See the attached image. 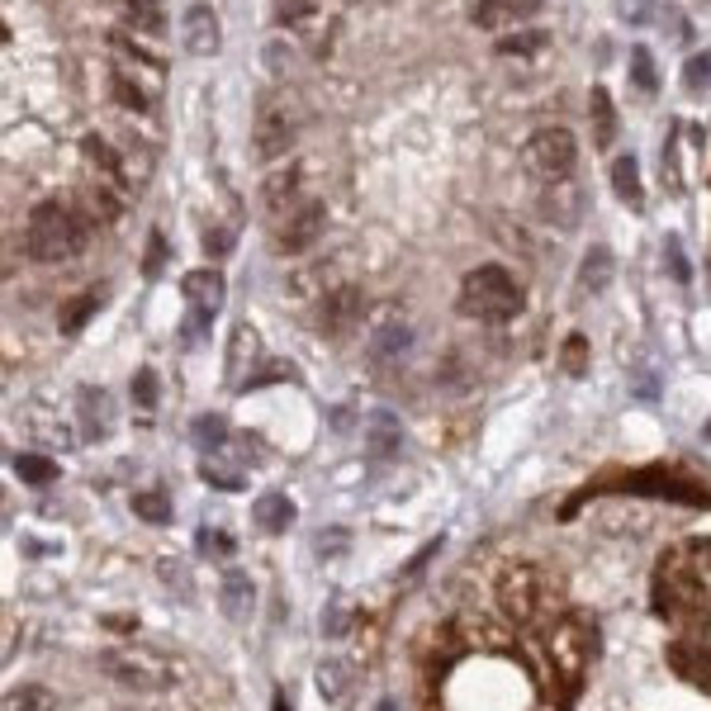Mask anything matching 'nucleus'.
<instances>
[{"label":"nucleus","instance_id":"nucleus-1","mask_svg":"<svg viewBox=\"0 0 711 711\" xmlns=\"http://www.w3.org/2000/svg\"><path fill=\"white\" fill-rule=\"evenodd\" d=\"M95 214L91 209H72V204H38L29 223H24V252L43 261V266H62V261H76L91 242Z\"/></svg>","mask_w":711,"mask_h":711},{"label":"nucleus","instance_id":"nucleus-2","mask_svg":"<svg viewBox=\"0 0 711 711\" xmlns=\"http://www.w3.org/2000/svg\"><path fill=\"white\" fill-rule=\"evenodd\" d=\"M522 304H527L522 285L503 266H479L460 285V313L474 318V323H508V318L522 313Z\"/></svg>","mask_w":711,"mask_h":711},{"label":"nucleus","instance_id":"nucleus-3","mask_svg":"<svg viewBox=\"0 0 711 711\" xmlns=\"http://www.w3.org/2000/svg\"><path fill=\"white\" fill-rule=\"evenodd\" d=\"M522 162H527V171L541 176V181H565V176H574V166H579V143H574V133L560 124L536 128L527 138Z\"/></svg>","mask_w":711,"mask_h":711},{"label":"nucleus","instance_id":"nucleus-4","mask_svg":"<svg viewBox=\"0 0 711 711\" xmlns=\"http://www.w3.org/2000/svg\"><path fill=\"white\" fill-rule=\"evenodd\" d=\"M294 133H299V114H294V105L290 100H280V95H266V100L256 105V128H252L256 157H261V162L285 157L290 143H294Z\"/></svg>","mask_w":711,"mask_h":711},{"label":"nucleus","instance_id":"nucleus-5","mask_svg":"<svg viewBox=\"0 0 711 711\" xmlns=\"http://www.w3.org/2000/svg\"><path fill=\"white\" fill-rule=\"evenodd\" d=\"M100 669L128 688H138V693H157L171 683V669H166V659L147 655V650H105L100 655Z\"/></svg>","mask_w":711,"mask_h":711},{"label":"nucleus","instance_id":"nucleus-6","mask_svg":"<svg viewBox=\"0 0 711 711\" xmlns=\"http://www.w3.org/2000/svg\"><path fill=\"white\" fill-rule=\"evenodd\" d=\"M365 318V294L356 285H337V290L323 294V304H318V332L332 337V342H342L351 332L361 328Z\"/></svg>","mask_w":711,"mask_h":711},{"label":"nucleus","instance_id":"nucleus-7","mask_svg":"<svg viewBox=\"0 0 711 711\" xmlns=\"http://www.w3.org/2000/svg\"><path fill=\"white\" fill-rule=\"evenodd\" d=\"M323 223H328V209H323L318 200H304L299 209L285 214V228L275 233V247H280L285 256H304L313 242L323 237Z\"/></svg>","mask_w":711,"mask_h":711},{"label":"nucleus","instance_id":"nucleus-8","mask_svg":"<svg viewBox=\"0 0 711 711\" xmlns=\"http://www.w3.org/2000/svg\"><path fill=\"white\" fill-rule=\"evenodd\" d=\"M588 209V190L584 181H574V176H565V181H546V190H541V214H546V223H555V228H574V223L584 219Z\"/></svg>","mask_w":711,"mask_h":711},{"label":"nucleus","instance_id":"nucleus-9","mask_svg":"<svg viewBox=\"0 0 711 711\" xmlns=\"http://www.w3.org/2000/svg\"><path fill=\"white\" fill-rule=\"evenodd\" d=\"M219 15L209 10V5H190L185 10V53H195V57H214L219 53Z\"/></svg>","mask_w":711,"mask_h":711},{"label":"nucleus","instance_id":"nucleus-10","mask_svg":"<svg viewBox=\"0 0 711 711\" xmlns=\"http://www.w3.org/2000/svg\"><path fill=\"white\" fill-rule=\"evenodd\" d=\"M541 10V0H474L470 19L479 29H508L517 19H531Z\"/></svg>","mask_w":711,"mask_h":711},{"label":"nucleus","instance_id":"nucleus-11","mask_svg":"<svg viewBox=\"0 0 711 711\" xmlns=\"http://www.w3.org/2000/svg\"><path fill=\"white\" fill-rule=\"evenodd\" d=\"M110 427H114L110 394L86 384V389H81V437H86V441H105V437H110Z\"/></svg>","mask_w":711,"mask_h":711},{"label":"nucleus","instance_id":"nucleus-12","mask_svg":"<svg viewBox=\"0 0 711 711\" xmlns=\"http://www.w3.org/2000/svg\"><path fill=\"white\" fill-rule=\"evenodd\" d=\"M413 347V332L403 328V323H384L380 332H370V365H399Z\"/></svg>","mask_w":711,"mask_h":711},{"label":"nucleus","instance_id":"nucleus-13","mask_svg":"<svg viewBox=\"0 0 711 711\" xmlns=\"http://www.w3.org/2000/svg\"><path fill=\"white\" fill-rule=\"evenodd\" d=\"M612 275H617V256H612V247H588L584 261H579V290L584 294H602L607 285H612Z\"/></svg>","mask_w":711,"mask_h":711},{"label":"nucleus","instance_id":"nucleus-14","mask_svg":"<svg viewBox=\"0 0 711 711\" xmlns=\"http://www.w3.org/2000/svg\"><path fill=\"white\" fill-rule=\"evenodd\" d=\"M299 181H304V171L299 166H285V171H271L266 176V185H261V200H266V209L271 214H290V204L299 200Z\"/></svg>","mask_w":711,"mask_h":711},{"label":"nucleus","instance_id":"nucleus-15","mask_svg":"<svg viewBox=\"0 0 711 711\" xmlns=\"http://www.w3.org/2000/svg\"><path fill=\"white\" fill-rule=\"evenodd\" d=\"M181 294L190 304H200V309H219L223 304V275L214 266H200V271H190L181 280Z\"/></svg>","mask_w":711,"mask_h":711},{"label":"nucleus","instance_id":"nucleus-16","mask_svg":"<svg viewBox=\"0 0 711 711\" xmlns=\"http://www.w3.org/2000/svg\"><path fill=\"white\" fill-rule=\"evenodd\" d=\"M219 593H223V598H219L223 617H228V621H247V612H252V579H247L242 569H228V574H223Z\"/></svg>","mask_w":711,"mask_h":711},{"label":"nucleus","instance_id":"nucleus-17","mask_svg":"<svg viewBox=\"0 0 711 711\" xmlns=\"http://www.w3.org/2000/svg\"><path fill=\"white\" fill-rule=\"evenodd\" d=\"M588 114H593V147L607 152V147L617 143V105H612V95L602 91V86L588 95Z\"/></svg>","mask_w":711,"mask_h":711},{"label":"nucleus","instance_id":"nucleus-18","mask_svg":"<svg viewBox=\"0 0 711 711\" xmlns=\"http://www.w3.org/2000/svg\"><path fill=\"white\" fill-rule=\"evenodd\" d=\"M399 441H403V427L394 413H370V418H365V446H370L375 456H394Z\"/></svg>","mask_w":711,"mask_h":711},{"label":"nucleus","instance_id":"nucleus-19","mask_svg":"<svg viewBox=\"0 0 711 711\" xmlns=\"http://www.w3.org/2000/svg\"><path fill=\"white\" fill-rule=\"evenodd\" d=\"M252 517L261 522V531H285L294 522V503L285 498V493H261Z\"/></svg>","mask_w":711,"mask_h":711},{"label":"nucleus","instance_id":"nucleus-20","mask_svg":"<svg viewBox=\"0 0 711 711\" xmlns=\"http://www.w3.org/2000/svg\"><path fill=\"white\" fill-rule=\"evenodd\" d=\"M612 190H617L631 209H640V200H645V190H640V162L631 157V152L612 162Z\"/></svg>","mask_w":711,"mask_h":711},{"label":"nucleus","instance_id":"nucleus-21","mask_svg":"<svg viewBox=\"0 0 711 711\" xmlns=\"http://www.w3.org/2000/svg\"><path fill=\"white\" fill-rule=\"evenodd\" d=\"M546 43H550V29H517V34L498 38L493 53L498 57H531V53H541Z\"/></svg>","mask_w":711,"mask_h":711},{"label":"nucleus","instance_id":"nucleus-22","mask_svg":"<svg viewBox=\"0 0 711 711\" xmlns=\"http://www.w3.org/2000/svg\"><path fill=\"white\" fill-rule=\"evenodd\" d=\"M110 95L124 105V110H133V114L152 110V105H147V95H143V86H138V81H128L124 67H114V72H110Z\"/></svg>","mask_w":711,"mask_h":711},{"label":"nucleus","instance_id":"nucleus-23","mask_svg":"<svg viewBox=\"0 0 711 711\" xmlns=\"http://www.w3.org/2000/svg\"><path fill=\"white\" fill-rule=\"evenodd\" d=\"M242 361H247V365L256 361V328H252V323H237L233 337H228V370H233V375H242Z\"/></svg>","mask_w":711,"mask_h":711},{"label":"nucleus","instance_id":"nucleus-24","mask_svg":"<svg viewBox=\"0 0 711 711\" xmlns=\"http://www.w3.org/2000/svg\"><path fill=\"white\" fill-rule=\"evenodd\" d=\"M683 91L688 95L711 91V48H702V53L688 57V67H683Z\"/></svg>","mask_w":711,"mask_h":711},{"label":"nucleus","instance_id":"nucleus-25","mask_svg":"<svg viewBox=\"0 0 711 711\" xmlns=\"http://www.w3.org/2000/svg\"><path fill=\"white\" fill-rule=\"evenodd\" d=\"M100 304H105V290H86V294H81V299L72 304V309L62 313V332H81V328H86V318H91Z\"/></svg>","mask_w":711,"mask_h":711},{"label":"nucleus","instance_id":"nucleus-26","mask_svg":"<svg viewBox=\"0 0 711 711\" xmlns=\"http://www.w3.org/2000/svg\"><path fill=\"white\" fill-rule=\"evenodd\" d=\"M133 512H138L143 522H171V503H166V493H157V489L133 493Z\"/></svg>","mask_w":711,"mask_h":711},{"label":"nucleus","instance_id":"nucleus-27","mask_svg":"<svg viewBox=\"0 0 711 711\" xmlns=\"http://www.w3.org/2000/svg\"><path fill=\"white\" fill-rule=\"evenodd\" d=\"M318 5L323 0H280V24L285 29H309L313 19H318Z\"/></svg>","mask_w":711,"mask_h":711},{"label":"nucleus","instance_id":"nucleus-28","mask_svg":"<svg viewBox=\"0 0 711 711\" xmlns=\"http://www.w3.org/2000/svg\"><path fill=\"white\" fill-rule=\"evenodd\" d=\"M15 474H24L34 489H43V484H53L57 479V465L43 456H15Z\"/></svg>","mask_w":711,"mask_h":711},{"label":"nucleus","instance_id":"nucleus-29","mask_svg":"<svg viewBox=\"0 0 711 711\" xmlns=\"http://www.w3.org/2000/svg\"><path fill=\"white\" fill-rule=\"evenodd\" d=\"M631 76H636V86L645 95L659 91V72H655V57H650V48H631Z\"/></svg>","mask_w":711,"mask_h":711},{"label":"nucleus","instance_id":"nucleus-30","mask_svg":"<svg viewBox=\"0 0 711 711\" xmlns=\"http://www.w3.org/2000/svg\"><path fill=\"white\" fill-rule=\"evenodd\" d=\"M195 441H200L204 451H223V441H228V422L214 418V413L195 418Z\"/></svg>","mask_w":711,"mask_h":711},{"label":"nucleus","instance_id":"nucleus-31","mask_svg":"<svg viewBox=\"0 0 711 711\" xmlns=\"http://www.w3.org/2000/svg\"><path fill=\"white\" fill-rule=\"evenodd\" d=\"M318 693L328 697V702H337V697L347 693V664H337V659L323 664V669H318Z\"/></svg>","mask_w":711,"mask_h":711},{"label":"nucleus","instance_id":"nucleus-32","mask_svg":"<svg viewBox=\"0 0 711 711\" xmlns=\"http://www.w3.org/2000/svg\"><path fill=\"white\" fill-rule=\"evenodd\" d=\"M209 323H214V309H200V304H190V318H185V328H181V342H185V347H195L204 332H209Z\"/></svg>","mask_w":711,"mask_h":711},{"label":"nucleus","instance_id":"nucleus-33","mask_svg":"<svg viewBox=\"0 0 711 711\" xmlns=\"http://www.w3.org/2000/svg\"><path fill=\"white\" fill-rule=\"evenodd\" d=\"M200 474L209 479V484H214V489H228V493H233V489H242V474H237V470H228V465H219V460H204V465H200Z\"/></svg>","mask_w":711,"mask_h":711},{"label":"nucleus","instance_id":"nucleus-34","mask_svg":"<svg viewBox=\"0 0 711 711\" xmlns=\"http://www.w3.org/2000/svg\"><path fill=\"white\" fill-rule=\"evenodd\" d=\"M10 711H53V697L43 693V688H19L10 697Z\"/></svg>","mask_w":711,"mask_h":711},{"label":"nucleus","instance_id":"nucleus-35","mask_svg":"<svg viewBox=\"0 0 711 711\" xmlns=\"http://www.w3.org/2000/svg\"><path fill=\"white\" fill-rule=\"evenodd\" d=\"M133 399H138V408H157V375L152 370L133 375Z\"/></svg>","mask_w":711,"mask_h":711},{"label":"nucleus","instance_id":"nucleus-36","mask_svg":"<svg viewBox=\"0 0 711 711\" xmlns=\"http://www.w3.org/2000/svg\"><path fill=\"white\" fill-rule=\"evenodd\" d=\"M584 361H588V342L584 337H569L565 342V370L569 375H584Z\"/></svg>","mask_w":711,"mask_h":711},{"label":"nucleus","instance_id":"nucleus-37","mask_svg":"<svg viewBox=\"0 0 711 711\" xmlns=\"http://www.w3.org/2000/svg\"><path fill=\"white\" fill-rule=\"evenodd\" d=\"M664 256H669V271H674V280H688V261H683V242H678V237H669V242H664Z\"/></svg>","mask_w":711,"mask_h":711},{"label":"nucleus","instance_id":"nucleus-38","mask_svg":"<svg viewBox=\"0 0 711 711\" xmlns=\"http://www.w3.org/2000/svg\"><path fill=\"white\" fill-rule=\"evenodd\" d=\"M228 247H233V233H228V228H204V252L209 256H223Z\"/></svg>","mask_w":711,"mask_h":711},{"label":"nucleus","instance_id":"nucleus-39","mask_svg":"<svg viewBox=\"0 0 711 711\" xmlns=\"http://www.w3.org/2000/svg\"><path fill=\"white\" fill-rule=\"evenodd\" d=\"M650 10H655V0H621V15H626V24H645V19H650Z\"/></svg>","mask_w":711,"mask_h":711},{"label":"nucleus","instance_id":"nucleus-40","mask_svg":"<svg viewBox=\"0 0 711 711\" xmlns=\"http://www.w3.org/2000/svg\"><path fill=\"white\" fill-rule=\"evenodd\" d=\"M162 261H166V242H162V233H152L147 237V275L162 271Z\"/></svg>","mask_w":711,"mask_h":711},{"label":"nucleus","instance_id":"nucleus-41","mask_svg":"<svg viewBox=\"0 0 711 711\" xmlns=\"http://www.w3.org/2000/svg\"><path fill=\"white\" fill-rule=\"evenodd\" d=\"M342 626H347V612H342V602H332L328 617H323V631H328V636H342Z\"/></svg>","mask_w":711,"mask_h":711},{"label":"nucleus","instance_id":"nucleus-42","mask_svg":"<svg viewBox=\"0 0 711 711\" xmlns=\"http://www.w3.org/2000/svg\"><path fill=\"white\" fill-rule=\"evenodd\" d=\"M266 62H271V72H285V67H290V48L271 43V48H266Z\"/></svg>","mask_w":711,"mask_h":711},{"label":"nucleus","instance_id":"nucleus-43","mask_svg":"<svg viewBox=\"0 0 711 711\" xmlns=\"http://www.w3.org/2000/svg\"><path fill=\"white\" fill-rule=\"evenodd\" d=\"M347 546V536H342V531H332V536H318V550H323V555H332V550H342Z\"/></svg>","mask_w":711,"mask_h":711},{"label":"nucleus","instance_id":"nucleus-44","mask_svg":"<svg viewBox=\"0 0 711 711\" xmlns=\"http://www.w3.org/2000/svg\"><path fill=\"white\" fill-rule=\"evenodd\" d=\"M275 711H290V702H285V697H275Z\"/></svg>","mask_w":711,"mask_h":711},{"label":"nucleus","instance_id":"nucleus-45","mask_svg":"<svg viewBox=\"0 0 711 711\" xmlns=\"http://www.w3.org/2000/svg\"><path fill=\"white\" fill-rule=\"evenodd\" d=\"M380 711H394V702H380Z\"/></svg>","mask_w":711,"mask_h":711}]
</instances>
